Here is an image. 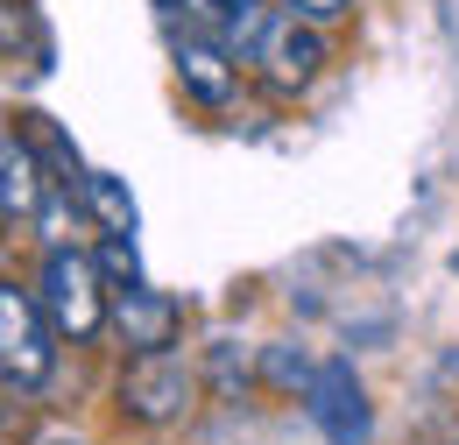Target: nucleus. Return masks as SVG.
Masks as SVG:
<instances>
[{"instance_id":"1","label":"nucleus","mask_w":459,"mask_h":445,"mask_svg":"<svg viewBox=\"0 0 459 445\" xmlns=\"http://www.w3.org/2000/svg\"><path fill=\"white\" fill-rule=\"evenodd\" d=\"M36 304H43V318L57 326V339H71V346H85V339L107 326V290H100V262H85L78 248H50L43 255V290H36Z\"/></svg>"},{"instance_id":"2","label":"nucleus","mask_w":459,"mask_h":445,"mask_svg":"<svg viewBox=\"0 0 459 445\" xmlns=\"http://www.w3.org/2000/svg\"><path fill=\"white\" fill-rule=\"evenodd\" d=\"M0 375L14 389H43L57 375V326L43 318V304L14 283H0Z\"/></svg>"},{"instance_id":"3","label":"nucleus","mask_w":459,"mask_h":445,"mask_svg":"<svg viewBox=\"0 0 459 445\" xmlns=\"http://www.w3.org/2000/svg\"><path fill=\"white\" fill-rule=\"evenodd\" d=\"M304 410L333 445H368V432H375V410H368V389H360L353 361H318L311 382H304Z\"/></svg>"},{"instance_id":"4","label":"nucleus","mask_w":459,"mask_h":445,"mask_svg":"<svg viewBox=\"0 0 459 445\" xmlns=\"http://www.w3.org/2000/svg\"><path fill=\"white\" fill-rule=\"evenodd\" d=\"M247 64L276 85V92H304L318 71H325V36L311 29V22H297V14H269V29L255 36V50H247Z\"/></svg>"},{"instance_id":"5","label":"nucleus","mask_w":459,"mask_h":445,"mask_svg":"<svg viewBox=\"0 0 459 445\" xmlns=\"http://www.w3.org/2000/svg\"><path fill=\"white\" fill-rule=\"evenodd\" d=\"M120 410L142 417V424H170L191 410V368L177 361L170 346L163 353H134V368L120 375Z\"/></svg>"},{"instance_id":"6","label":"nucleus","mask_w":459,"mask_h":445,"mask_svg":"<svg viewBox=\"0 0 459 445\" xmlns=\"http://www.w3.org/2000/svg\"><path fill=\"white\" fill-rule=\"evenodd\" d=\"M177 78H184V92L198 107H233V92H240L233 50L220 36H205V29H177Z\"/></svg>"},{"instance_id":"7","label":"nucleus","mask_w":459,"mask_h":445,"mask_svg":"<svg viewBox=\"0 0 459 445\" xmlns=\"http://www.w3.org/2000/svg\"><path fill=\"white\" fill-rule=\"evenodd\" d=\"M114 326L134 353H163V346H177V297L127 283V290H114Z\"/></svg>"},{"instance_id":"8","label":"nucleus","mask_w":459,"mask_h":445,"mask_svg":"<svg viewBox=\"0 0 459 445\" xmlns=\"http://www.w3.org/2000/svg\"><path fill=\"white\" fill-rule=\"evenodd\" d=\"M43 198H50V177H43L36 142L0 127V220H29V213H43Z\"/></svg>"},{"instance_id":"9","label":"nucleus","mask_w":459,"mask_h":445,"mask_svg":"<svg viewBox=\"0 0 459 445\" xmlns=\"http://www.w3.org/2000/svg\"><path fill=\"white\" fill-rule=\"evenodd\" d=\"M0 50H29V71L43 78L50 71V29H43V14L36 7H22V0H0Z\"/></svg>"},{"instance_id":"10","label":"nucleus","mask_w":459,"mask_h":445,"mask_svg":"<svg viewBox=\"0 0 459 445\" xmlns=\"http://www.w3.org/2000/svg\"><path fill=\"white\" fill-rule=\"evenodd\" d=\"M85 205L100 213V226H107V233H134V226H142V213H134V191L120 184L114 170H85Z\"/></svg>"},{"instance_id":"11","label":"nucleus","mask_w":459,"mask_h":445,"mask_svg":"<svg viewBox=\"0 0 459 445\" xmlns=\"http://www.w3.org/2000/svg\"><path fill=\"white\" fill-rule=\"evenodd\" d=\"M100 269L127 290V283H142V255H134V233H107V248H100Z\"/></svg>"},{"instance_id":"12","label":"nucleus","mask_w":459,"mask_h":445,"mask_svg":"<svg viewBox=\"0 0 459 445\" xmlns=\"http://www.w3.org/2000/svg\"><path fill=\"white\" fill-rule=\"evenodd\" d=\"M283 14H297V22H311V29H325V22H340V14H353V0H283Z\"/></svg>"},{"instance_id":"13","label":"nucleus","mask_w":459,"mask_h":445,"mask_svg":"<svg viewBox=\"0 0 459 445\" xmlns=\"http://www.w3.org/2000/svg\"><path fill=\"white\" fill-rule=\"evenodd\" d=\"M57 445H64V439H57ZM71 445H78V439H71Z\"/></svg>"}]
</instances>
